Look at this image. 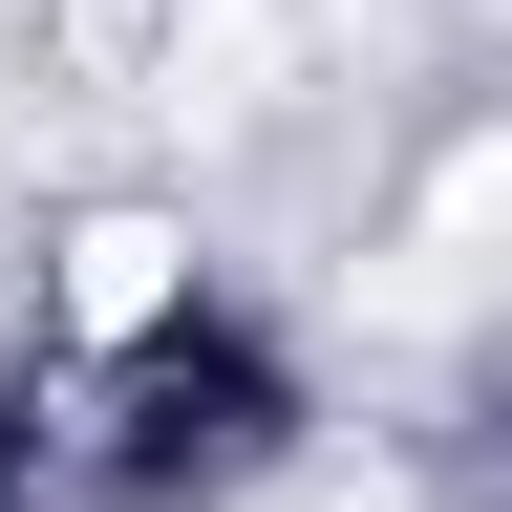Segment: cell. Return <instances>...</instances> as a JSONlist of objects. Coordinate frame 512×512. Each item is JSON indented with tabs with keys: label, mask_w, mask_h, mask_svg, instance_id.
<instances>
[{
	"label": "cell",
	"mask_w": 512,
	"mask_h": 512,
	"mask_svg": "<svg viewBox=\"0 0 512 512\" xmlns=\"http://www.w3.org/2000/svg\"><path fill=\"white\" fill-rule=\"evenodd\" d=\"M512 256V128H470V150L427 171V214H406V299H448V278H491Z\"/></svg>",
	"instance_id": "3957f363"
},
{
	"label": "cell",
	"mask_w": 512,
	"mask_h": 512,
	"mask_svg": "<svg viewBox=\"0 0 512 512\" xmlns=\"http://www.w3.org/2000/svg\"><path fill=\"white\" fill-rule=\"evenodd\" d=\"M171 299H192V235L171 214H86L64 235V342H150Z\"/></svg>",
	"instance_id": "7a4b0ae2"
},
{
	"label": "cell",
	"mask_w": 512,
	"mask_h": 512,
	"mask_svg": "<svg viewBox=\"0 0 512 512\" xmlns=\"http://www.w3.org/2000/svg\"><path fill=\"white\" fill-rule=\"evenodd\" d=\"M299 43H320L299 0H192V22H171V107L192 128H256V107L299 86Z\"/></svg>",
	"instance_id": "6da1fadb"
}]
</instances>
